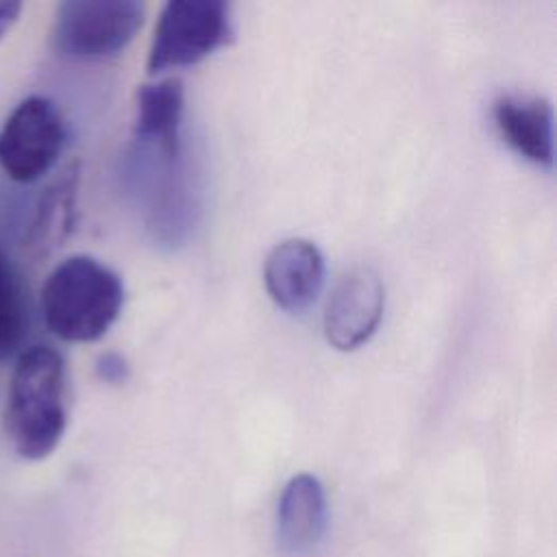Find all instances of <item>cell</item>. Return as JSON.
Wrapping results in <instances>:
<instances>
[{
    "mask_svg": "<svg viewBox=\"0 0 557 557\" xmlns=\"http://www.w3.org/2000/svg\"><path fill=\"white\" fill-rule=\"evenodd\" d=\"M67 426V368L48 346H26L15 355L4 405V433L26 461H41L57 450Z\"/></svg>",
    "mask_w": 557,
    "mask_h": 557,
    "instance_id": "1",
    "label": "cell"
},
{
    "mask_svg": "<svg viewBox=\"0 0 557 557\" xmlns=\"http://www.w3.org/2000/svg\"><path fill=\"white\" fill-rule=\"evenodd\" d=\"M122 305V278L89 255H72L59 261L39 292L46 329L70 344L100 339L117 320Z\"/></svg>",
    "mask_w": 557,
    "mask_h": 557,
    "instance_id": "2",
    "label": "cell"
},
{
    "mask_svg": "<svg viewBox=\"0 0 557 557\" xmlns=\"http://www.w3.org/2000/svg\"><path fill=\"white\" fill-rule=\"evenodd\" d=\"M233 37L231 7L222 0H170L154 24L146 67L150 74L202 61Z\"/></svg>",
    "mask_w": 557,
    "mask_h": 557,
    "instance_id": "3",
    "label": "cell"
},
{
    "mask_svg": "<svg viewBox=\"0 0 557 557\" xmlns=\"http://www.w3.org/2000/svg\"><path fill=\"white\" fill-rule=\"evenodd\" d=\"M144 22L137 0H65L52 20V46L59 54L94 61L120 54Z\"/></svg>",
    "mask_w": 557,
    "mask_h": 557,
    "instance_id": "4",
    "label": "cell"
},
{
    "mask_svg": "<svg viewBox=\"0 0 557 557\" xmlns=\"http://www.w3.org/2000/svg\"><path fill=\"white\" fill-rule=\"evenodd\" d=\"M67 139L61 109L48 96H26L0 126V170L20 185L46 176Z\"/></svg>",
    "mask_w": 557,
    "mask_h": 557,
    "instance_id": "5",
    "label": "cell"
},
{
    "mask_svg": "<svg viewBox=\"0 0 557 557\" xmlns=\"http://www.w3.org/2000/svg\"><path fill=\"white\" fill-rule=\"evenodd\" d=\"M385 287L376 270L368 265L352 268L335 285L326 300L322 329L326 342L337 350L363 346L383 318Z\"/></svg>",
    "mask_w": 557,
    "mask_h": 557,
    "instance_id": "6",
    "label": "cell"
},
{
    "mask_svg": "<svg viewBox=\"0 0 557 557\" xmlns=\"http://www.w3.org/2000/svg\"><path fill=\"white\" fill-rule=\"evenodd\" d=\"M263 281L276 307L287 313H302L322 292L324 257L309 239H283L265 257Z\"/></svg>",
    "mask_w": 557,
    "mask_h": 557,
    "instance_id": "7",
    "label": "cell"
},
{
    "mask_svg": "<svg viewBox=\"0 0 557 557\" xmlns=\"http://www.w3.org/2000/svg\"><path fill=\"white\" fill-rule=\"evenodd\" d=\"M492 117L503 141L535 165H553V107L540 96H500Z\"/></svg>",
    "mask_w": 557,
    "mask_h": 557,
    "instance_id": "8",
    "label": "cell"
},
{
    "mask_svg": "<svg viewBox=\"0 0 557 557\" xmlns=\"http://www.w3.org/2000/svg\"><path fill=\"white\" fill-rule=\"evenodd\" d=\"M329 522L326 494L318 476L300 472L292 476L276 507V540L292 555L311 550L324 537Z\"/></svg>",
    "mask_w": 557,
    "mask_h": 557,
    "instance_id": "9",
    "label": "cell"
},
{
    "mask_svg": "<svg viewBox=\"0 0 557 557\" xmlns=\"http://www.w3.org/2000/svg\"><path fill=\"white\" fill-rule=\"evenodd\" d=\"M183 102V83L178 78L141 85L135 104V141L168 157H181Z\"/></svg>",
    "mask_w": 557,
    "mask_h": 557,
    "instance_id": "10",
    "label": "cell"
},
{
    "mask_svg": "<svg viewBox=\"0 0 557 557\" xmlns=\"http://www.w3.org/2000/svg\"><path fill=\"white\" fill-rule=\"evenodd\" d=\"M78 165L70 163L59 176L41 191L28 228L24 231V248L33 255L48 252L59 246L74 222V200L78 187Z\"/></svg>",
    "mask_w": 557,
    "mask_h": 557,
    "instance_id": "11",
    "label": "cell"
},
{
    "mask_svg": "<svg viewBox=\"0 0 557 557\" xmlns=\"http://www.w3.org/2000/svg\"><path fill=\"white\" fill-rule=\"evenodd\" d=\"M28 329V302L22 276L0 244V361L17 355Z\"/></svg>",
    "mask_w": 557,
    "mask_h": 557,
    "instance_id": "12",
    "label": "cell"
},
{
    "mask_svg": "<svg viewBox=\"0 0 557 557\" xmlns=\"http://www.w3.org/2000/svg\"><path fill=\"white\" fill-rule=\"evenodd\" d=\"M96 374L104 383L117 385L128 379V363L120 352H102L96 361Z\"/></svg>",
    "mask_w": 557,
    "mask_h": 557,
    "instance_id": "13",
    "label": "cell"
},
{
    "mask_svg": "<svg viewBox=\"0 0 557 557\" xmlns=\"http://www.w3.org/2000/svg\"><path fill=\"white\" fill-rule=\"evenodd\" d=\"M24 4L15 0H0V41L11 33V28L17 24L20 13Z\"/></svg>",
    "mask_w": 557,
    "mask_h": 557,
    "instance_id": "14",
    "label": "cell"
}]
</instances>
